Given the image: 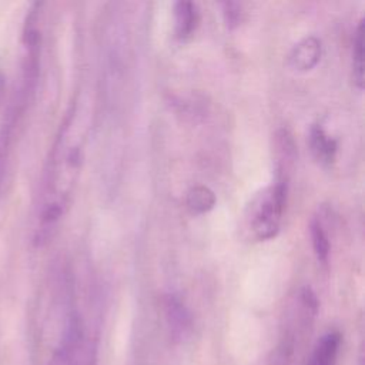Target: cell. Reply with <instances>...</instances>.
<instances>
[{
	"instance_id": "11",
	"label": "cell",
	"mask_w": 365,
	"mask_h": 365,
	"mask_svg": "<svg viewBox=\"0 0 365 365\" xmlns=\"http://www.w3.org/2000/svg\"><path fill=\"white\" fill-rule=\"evenodd\" d=\"M309 234H311L312 248H314L317 259L321 264H327L328 257H329V240H328V235H327V232H325L319 220L314 218L311 221Z\"/></svg>"
},
{
	"instance_id": "7",
	"label": "cell",
	"mask_w": 365,
	"mask_h": 365,
	"mask_svg": "<svg viewBox=\"0 0 365 365\" xmlns=\"http://www.w3.org/2000/svg\"><path fill=\"white\" fill-rule=\"evenodd\" d=\"M341 345V334L336 331L327 332L322 335V338L318 341L311 365H336V356Z\"/></svg>"
},
{
	"instance_id": "9",
	"label": "cell",
	"mask_w": 365,
	"mask_h": 365,
	"mask_svg": "<svg viewBox=\"0 0 365 365\" xmlns=\"http://www.w3.org/2000/svg\"><path fill=\"white\" fill-rule=\"evenodd\" d=\"M215 194L207 185H194L187 192V207L195 214H204L214 208L215 205Z\"/></svg>"
},
{
	"instance_id": "2",
	"label": "cell",
	"mask_w": 365,
	"mask_h": 365,
	"mask_svg": "<svg viewBox=\"0 0 365 365\" xmlns=\"http://www.w3.org/2000/svg\"><path fill=\"white\" fill-rule=\"evenodd\" d=\"M287 182L277 181L258 192L245 212V225L258 241L274 238L281 227L287 205Z\"/></svg>"
},
{
	"instance_id": "5",
	"label": "cell",
	"mask_w": 365,
	"mask_h": 365,
	"mask_svg": "<svg viewBox=\"0 0 365 365\" xmlns=\"http://www.w3.org/2000/svg\"><path fill=\"white\" fill-rule=\"evenodd\" d=\"M174 30L180 40H185L192 36L200 23V11L192 1H177L174 4Z\"/></svg>"
},
{
	"instance_id": "8",
	"label": "cell",
	"mask_w": 365,
	"mask_h": 365,
	"mask_svg": "<svg viewBox=\"0 0 365 365\" xmlns=\"http://www.w3.org/2000/svg\"><path fill=\"white\" fill-rule=\"evenodd\" d=\"M275 145H277V153H278V165L282 177L279 181L287 182L285 174L291 170L295 157H297V145L294 143L292 134L287 128H281L277 131L275 135Z\"/></svg>"
},
{
	"instance_id": "13",
	"label": "cell",
	"mask_w": 365,
	"mask_h": 365,
	"mask_svg": "<svg viewBox=\"0 0 365 365\" xmlns=\"http://www.w3.org/2000/svg\"><path fill=\"white\" fill-rule=\"evenodd\" d=\"M4 90H6V83H4V77L0 71V106H1V101L4 98Z\"/></svg>"
},
{
	"instance_id": "1",
	"label": "cell",
	"mask_w": 365,
	"mask_h": 365,
	"mask_svg": "<svg viewBox=\"0 0 365 365\" xmlns=\"http://www.w3.org/2000/svg\"><path fill=\"white\" fill-rule=\"evenodd\" d=\"M83 147L84 131L78 121V104L74 101L61 121L44 168L33 234L37 247L54 237L67 211L81 170Z\"/></svg>"
},
{
	"instance_id": "4",
	"label": "cell",
	"mask_w": 365,
	"mask_h": 365,
	"mask_svg": "<svg viewBox=\"0 0 365 365\" xmlns=\"http://www.w3.org/2000/svg\"><path fill=\"white\" fill-rule=\"evenodd\" d=\"M322 44L315 36H308L299 40L288 56V64L297 71L312 70L321 60Z\"/></svg>"
},
{
	"instance_id": "6",
	"label": "cell",
	"mask_w": 365,
	"mask_h": 365,
	"mask_svg": "<svg viewBox=\"0 0 365 365\" xmlns=\"http://www.w3.org/2000/svg\"><path fill=\"white\" fill-rule=\"evenodd\" d=\"M308 140H309L311 151H312L314 157L317 158V161H319L324 165H329L334 163L336 150H338V144L324 130L322 125H319V124L312 125L309 130Z\"/></svg>"
},
{
	"instance_id": "3",
	"label": "cell",
	"mask_w": 365,
	"mask_h": 365,
	"mask_svg": "<svg viewBox=\"0 0 365 365\" xmlns=\"http://www.w3.org/2000/svg\"><path fill=\"white\" fill-rule=\"evenodd\" d=\"M165 321L170 329V335L175 341H182L191 331V315L184 302L174 294H170L164 299Z\"/></svg>"
},
{
	"instance_id": "10",
	"label": "cell",
	"mask_w": 365,
	"mask_h": 365,
	"mask_svg": "<svg viewBox=\"0 0 365 365\" xmlns=\"http://www.w3.org/2000/svg\"><path fill=\"white\" fill-rule=\"evenodd\" d=\"M352 78L361 90L364 87V20L361 19L352 43Z\"/></svg>"
},
{
	"instance_id": "12",
	"label": "cell",
	"mask_w": 365,
	"mask_h": 365,
	"mask_svg": "<svg viewBox=\"0 0 365 365\" xmlns=\"http://www.w3.org/2000/svg\"><path fill=\"white\" fill-rule=\"evenodd\" d=\"M221 6H222V16L228 29L237 27L241 21V6L235 1H224Z\"/></svg>"
}]
</instances>
